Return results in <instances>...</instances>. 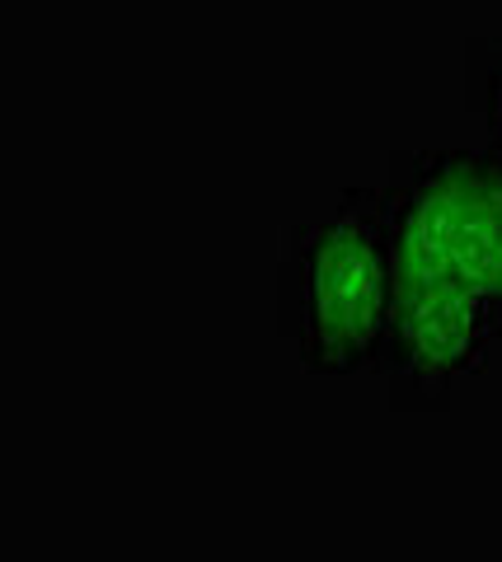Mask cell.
Instances as JSON below:
<instances>
[{"label":"cell","instance_id":"1","mask_svg":"<svg viewBox=\"0 0 502 562\" xmlns=\"http://www.w3.org/2000/svg\"><path fill=\"white\" fill-rule=\"evenodd\" d=\"M386 188H353L301 239V361L315 375H353L386 351L390 328Z\"/></svg>","mask_w":502,"mask_h":562},{"label":"cell","instance_id":"3","mask_svg":"<svg viewBox=\"0 0 502 562\" xmlns=\"http://www.w3.org/2000/svg\"><path fill=\"white\" fill-rule=\"evenodd\" d=\"M489 324H493V338H502V258H498V277L489 286Z\"/></svg>","mask_w":502,"mask_h":562},{"label":"cell","instance_id":"2","mask_svg":"<svg viewBox=\"0 0 502 562\" xmlns=\"http://www.w3.org/2000/svg\"><path fill=\"white\" fill-rule=\"evenodd\" d=\"M390 328L386 351L390 371L413 380V390L442 394L456 375H470L493 338L489 305L451 262L432 258L390 235Z\"/></svg>","mask_w":502,"mask_h":562}]
</instances>
